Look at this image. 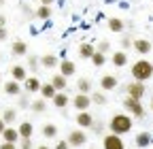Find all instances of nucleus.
Segmentation results:
<instances>
[{
	"label": "nucleus",
	"mask_w": 153,
	"mask_h": 149,
	"mask_svg": "<svg viewBox=\"0 0 153 149\" xmlns=\"http://www.w3.org/2000/svg\"><path fill=\"white\" fill-rule=\"evenodd\" d=\"M34 15L38 17V19H49V17L53 15V11H51V7H45V4H41L36 11H34Z\"/></svg>",
	"instance_id": "a878e982"
},
{
	"label": "nucleus",
	"mask_w": 153,
	"mask_h": 149,
	"mask_svg": "<svg viewBox=\"0 0 153 149\" xmlns=\"http://www.w3.org/2000/svg\"><path fill=\"white\" fill-rule=\"evenodd\" d=\"M51 83H53V87L57 89V92H64L66 89V77H64V74H53V79H51Z\"/></svg>",
	"instance_id": "b1692460"
},
{
	"label": "nucleus",
	"mask_w": 153,
	"mask_h": 149,
	"mask_svg": "<svg viewBox=\"0 0 153 149\" xmlns=\"http://www.w3.org/2000/svg\"><path fill=\"white\" fill-rule=\"evenodd\" d=\"M7 28H0V41H7Z\"/></svg>",
	"instance_id": "a19ab883"
},
{
	"label": "nucleus",
	"mask_w": 153,
	"mask_h": 149,
	"mask_svg": "<svg viewBox=\"0 0 153 149\" xmlns=\"http://www.w3.org/2000/svg\"><path fill=\"white\" fill-rule=\"evenodd\" d=\"M11 79L13 81H17V83H24L26 79H28V72H26V68L24 66H11Z\"/></svg>",
	"instance_id": "6e6552de"
},
{
	"label": "nucleus",
	"mask_w": 153,
	"mask_h": 149,
	"mask_svg": "<svg viewBox=\"0 0 153 149\" xmlns=\"http://www.w3.org/2000/svg\"><path fill=\"white\" fill-rule=\"evenodd\" d=\"M151 111H153V96H151Z\"/></svg>",
	"instance_id": "de8ad7c7"
},
{
	"label": "nucleus",
	"mask_w": 153,
	"mask_h": 149,
	"mask_svg": "<svg viewBox=\"0 0 153 149\" xmlns=\"http://www.w3.org/2000/svg\"><path fill=\"white\" fill-rule=\"evenodd\" d=\"M91 102H96V104H104V102H106V96L100 94V92H94V94H91Z\"/></svg>",
	"instance_id": "473e14b6"
},
{
	"label": "nucleus",
	"mask_w": 153,
	"mask_h": 149,
	"mask_svg": "<svg viewBox=\"0 0 153 149\" xmlns=\"http://www.w3.org/2000/svg\"><path fill=\"white\" fill-rule=\"evenodd\" d=\"M123 107H126V111H130L134 117H145V107L140 104V100H134V98L128 96L123 100Z\"/></svg>",
	"instance_id": "20e7f679"
},
{
	"label": "nucleus",
	"mask_w": 153,
	"mask_h": 149,
	"mask_svg": "<svg viewBox=\"0 0 153 149\" xmlns=\"http://www.w3.org/2000/svg\"><path fill=\"white\" fill-rule=\"evenodd\" d=\"M4 2H7V0H0V7H4Z\"/></svg>",
	"instance_id": "49530a36"
},
{
	"label": "nucleus",
	"mask_w": 153,
	"mask_h": 149,
	"mask_svg": "<svg viewBox=\"0 0 153 149\" xmlns=\"http://www.w3.org/2000/svg\"><path fill=\"white\" fill-rule=\"evenodd\" d=\"M74 70H76V66H74L70 60H64V62L60 64V74H64L66 79H68V77H72V74H74Z\"/></svg>",
	"instance_id": "6ab92c4d"
},
{
	"label": "nucleus",
	"mask_w": 153,
	"mask_h": 149,
	"mask_svg": "<svg viewBox=\"0 0 153 149\" xmlns=\"http://www.w3.org/2000/svg\"><path fill=\"white\" fill-rule=\"evenodd\" d=\"M55 149H70V145H68V141H60L55 145Z\"/></svg>",
	"instance_id": "4c0bfd02"
},
{
	"label": "nucleus",
	"mask_w": 153,
	"mask_h": 149,
	"mask_svg": "<svg viewBox=\"0 0 153 149\" xmlns=\"http://www.w3.org/2000/svg\"><path fill=\"white\" fill-rule=\"evenodd\" d=\"M41 66H43V68H55V66H57V55H53V53L41 55Z\"/></svg>",
	"instance_id": "f3484780"
},
{
	"label": "nucleus",
	"mask_w": 153,
	"mask_h": 149,
	"mask_svg": "<svg viewBox=\"0 0 153 149\" xmlns=\"http://www.w3.org/2000/svg\"><path fill=\"white\" fill-rule=\"evenodd\" d=\"M111 62H113V66H117V68L126 66V64H128V53H126V51H115L113 58H111Z\"/></svg>",
	"instance_id": "2eb2a0df"
},
{
	"label": "nucleus",
	"mask_w": 153,
	"mask_h": 149,
	"mask_svg": "<svg viewBox=\"0 0 153 149\" xmlns=\"http://www.w3.org/2000/svg\"><path fill=\"white\" fill-rule=\"evenodd\" d=\"M108 49H111V43H108V41H100V43H98V49H96V51H100V53L106 55Z\"/></svg>",
	"instance_id": "72a5a7b5"
},
{
	"label": "nucleus",
	"mask_w": 153,
	"mask_h": 149,
	"mask_svg": "<svg viewBox=\"0 0 153 149\" xmlns=\"http://www.w3.org/2000/svg\"><path fill=\"white\" fill-rule=\"evenodd\" d=\"M38 2L45 4V7H51V4H53V0H38Z\"/></svg>",
	"instance_id": "37998d69"
},
{
	"label": "nucleus",
	"mask_w": 153,
	"mask_h": 149,
	"mask_svg": "<svg viewBox=\"0 0 153 149\" xmlns=\"http://www.w3.org/2000/svg\"><path fill=\"white\" fill-rule=\"evenodd\" d=\"M41 94H43V98H45V100H53V98H55V94H57V89L53 87V83H43Z\"/></svg>",
	"instance_id": "aec40b11"
},
{
	"label": "nucleus",
	"mask_w": 153,
	"mask_h": 149,
	"mask_svg": "<svg viewBox=\"0 0 153 149\" xmlns=\"http://www.w3.org/2000/svg\"><path fill=\"white\" fill-rule=\"evenodd\" d=\"M72 104H74V109L79 111V113H83V111H87L89 104H91V96L89 94H76L72 98Z\"/></svg>",
	"instance_id": "423d86ee"
},
{
	"label": "nucleus",
	"mask_w": 153,
	"mask_h": 149,
	"mask_svg": "<svg viewBox=\"0 0 153 149\" xmlns=\"http://www.w3.org/2000/svg\"><path fill=\"white\" fill-rule=\"evenodd\" d=\"M24 85H26V92H28V94H34V92H41V87H43V83L38 81V77H28V79L24 81Z\"/></svg>",
	"instance_id": "9d476101"
},
{
	"label": "nucleus",
	"mask_w": 153,
	"mask_h": 149,
	"mask_svg": "<svg viewBox=\"0 0 153 149\" xmlns=\"http://www.w3.org/2000/svg\"><path fill=\"white\" fill-rule=\"evenodd\" d=\"M76 124H79V128H91V124H94V115L87 113V111H83V113L76 115Z\"/></svg>",
	"instance_id": "f8f14e48"
},
{
	"label": "nucleus",
	"mask_w": 153,
	"mask_h": 149,
	"mask_svg": "<svg viewBox=\"0 0 153 149\" xmlns=\"http://www.w3.org/2000/svg\"><path fill=\"white\" fill-rule=\"evenodd\" d=\"M36 149H49V147L47 145H41V147H36Z\"/></svg>",
	"instance_id": "a18cd8bd"
},
{
	"label": "nucleus",
	"mask_w": 153,
	"mask_h": 149,
	"mask_svg": "<svg viewBox=\"0 0 153 149\" xmlns=\"http://www.w3.org/2000/svg\"><path fill=\"white\" fill-rule=\"evenodd\" d=\"M100 87L104 92H111V89L117 87V79H115V74H104V77L100 79Z\"/></svg>",
	"instance_id": "9b49d317"
},
{
	"label": "nucleus",
	"mask_w": 153,
	"mask_h": 149,
	"mask_svg": "<svg viewBox=\"0 0 153 149\" xmlns=\"http://www.w3.org/2000/svg\"><path fill=\"white\" fill-rule=\"evenodd\" d=\"M123 28H126V24H123V19H119V17H111L108 19V30L111 32H123Z\"/></svg>",
	"instance_id": "5701e85b"
},
{
	"label": "nucleus",
	"mask_w": 153,
	"mask_h": 149,
	"mask_svg": "<svg viewBox=\"0 0 153 149\" xmlns=\"http://www.w3.org/2000/svg\"><path fill=\"white\" fill-rule=\"evenodd\" d=\"M132 77H134V81H149L151 77H153V64L149 62V60H138V62H134L132 64Z\"/></svg>",
	"instance_id": "f03ea898"
},
{
	"label": "nucleus",
	"mask_w": 153,
	"mask_h": 149,
	"mask_svg": "<svg viewBox=\"0 0 153 149\" xmlns=\"http://www.w3.org/2000/svg\"><path fill=\"white\" fill-rule=\"evenodd\" d=\"M11 53H13V55H26V53H28V45H26L24 41H13Z\"/></svg>",
	"instance_id": "412c9836"
},
{
	"label": "nucleus",
	"mask_w": 153,
	"mask_h": 149,
	"mask_svg": "<svg viewBox=\"0 0 153 149\" xmlns=\"http://www.w3.org/2000/svg\"><path fill=\"white\" fill-rule=\"evenodd\" d=\"M28 66H30V70H38L41 68V58L34 55V53H30L28 55Z\"/></svg>",
	"instance_id": "7c9ffc66"
},
{
	"label": "nucleus",
	"mask_w": 153,
	"mask_h": 149,
	"mask_svg": "<svg viewBox=\"0 0 153 149\" xmlns=\"http://www.w3.org/2000/svg\"><path fill=\"white\" fill-rule=\"evenodd\" d=\"M108 128H111V134H126L132 130V117H128L126 113H117L113 115L111 121H108Z\"/></svg>",
	"instance_id": "f257e3e1"
},
{
	"label": "nucleus",
	"mask_w": 153,
	"mask_h": 149,
	"mask_svg": "<svg viewBox=\"0 0 153 149\" xmlns=\"http://www.w3.org/2000/svg\"><path fill=\"white\" fill-rule=\"evenodd\" d=\"M76 89H79V94H89V92H91V81L81 77L79 81H76Z\"/></svg>",
	"instance_id": "393cba45"
},
{
	"label": "nucleus",
	"mask_w": 153,
	"mask_h": 149,
	"mask_svg": "<svg viewBox=\"0 0 153 149\" xmlns=\"http://www.w3.org/2000/svg\"><path fill=\"white\" fill-rule=\"evenodd\" d=\"M45 109H47V102L45 100H34L30 104V111H34V113H45Z\"/></svg>",
	"instance_id": "c756f323"
},
{
	"label": "nucleus",
	"mask_w": 153,
	"mask_h": 149,
	"mask_svg": "<svg viewBox=\"0 0 153 149\" xmlns=\"http://www.w3.org/2000/svg\"><path fill=\"white\" fill-rule=\"evenodd\" d=\"M43 136H45V139L57 136V126H55V124H45V126H43Z\"/></svg>",
	"instance_id": "bb28decb"
},
{
	"label": "nucleus",
	"mask_w": 153,
	"mask_h": 149,
	"mask_svg": "<svg viewBox=\"0 0 153 149\" xmlns=\"http://www.w3.org/2000/svg\"><path fill=\"white\" fill-rule=\"evenodd\" d=\"M91 130H96V132H98V134H100V132H102V130H104V124H102L100 119H98V121H96V119H94V124H91Z\"/></svg>",
	"instance_id": "e433bc0d"
},
{
	"label": "nucleus",
	"mask_w": 153,
	"mask_h": 149,
	"mask_svg": "<svg viewBox=\"0 0 153 149\" xmlns=\"http://www.w3.org/2000/svg\"><path fill=\"white\" fill-rule=\"evenodd\" d=\"M15 117H17V111H15V109H4L2 119H4V124H7V126H9V124H13V121H15Z\"/></svg>",
	"instance_id": "c85d7f7f"
},
{
	"label": "nucleus",
	"mask_w": 153,
	"mask_h": 149,
	"mask_svg": "<svg viewBox=\"0 0 153 149\" xmlns=\"http://www.w3.org/2000/svg\"><path fill=\"white\" fill-rule=\"evenodd\" d=\"M102 149H126V145L119 134H106L102 141Z\"/></svg>",
	"instance_id": "39448f33"
},
{
	"label": "nucleus",
	"mask_w": 153,
	"mask_h": 149,
	"mask_svg": "<svg viewBox=\"0 0 153 149\" xmlns=\"http://www.w3.org/2000/svg\"><path fill=\"white\" fill-rule=\"evenodd\" d=\"M17 132H19V136H22V139H32L34 126H32L30 121H22V124H19V128H17Z\"/></svg>",
	"instance_id": "dca6fc26"
},
{
	"label": "nucleus",
	"mask_w": 153,
	"mask_h": 149,
	"mask_svg": "<svg viewBox=\"0 0 153 149\" xmlns=\"http://www.w3.org/2000/svg\"><path fill=\"white\" fill-rule=\"evenodd\" d=\"M19 149H32V139H22L19 141Z\"/></svg>",
	"instance_id": "c9c22d12"
},
{
	"label": "nucleus",
	"mask_w": 153,
	"mask_h": 149,
	"mask_svg": "<svg viewBox=\"0 0 153 149\" xmlns=\"http://www.w3.org/2000/svg\"><path fill=\"white\" fill-rule=\"evenodd\" d=\"M91 64H94V66H98V68L104 66V64H106V55L100 53V51H96V53H94V58H91Z\"/></svg>",
	"instance_id": "cd10ccee"
},
{
	"label": "nucleus",
	"mask_w": 153,
	"mask_h": 149,
	"mask_svg": "<svg viewBox=\"0 0 153 149\" xmlns=\"http://www.w3.org/2000/svg\"><path fill=\"white\" fill-rule=\"evenodd\" d=\"M4 130H7V124H4V119H2V117H0V134H2Z\"/></svg>",
	"instance_id": "79ce46f5"
},
{
	"label": "nucleus",
	"mask_w": 153,
	"mask_h": 149,
	"mask_svg": "<svg viewBox=\"0 0 153 149\" xmlns=\"http://www.w3.org/2000/svg\"><path fill=\"white\" fill-rule=\"evenodd\" d=\"M134 49H136L140 55H147V53L151 51V41H147V39H136V41H134Z\"/></svg>",
	"instance_id": "ddd939ff"
},
{
	"label": "nucleus",
	"mask_w": 153,
	"mask_h": 149,
	"mask_svg": "<svg viewBox=\"0 0 153 149\" xmlns=\"http://www.w3.org/2000/svg\"><path fill=\"white\" fill-rule=\"evenodd\" d=\"M132 45H134V41H132V36H130V34L121 39V47H123V49H128V47H132Z\"/></svg>",
	"instance_id": "f704fd0d"
},
{
	"label": "nucleus",
	"mask_w": 153,
	"mask_h": 149,
	"mask_svg": "<svg viewBox=\"0 0 153 149\" xmlns=\"http://www.w3.org/2000/svg\"><path fill=\"white\" fill-rule=\"evenodd\" d=\"M70 102V98L66 96V92H57L55 94V98H53V104L57 107V109H66V104Z\"/></svg>",
	"instance_id": "4be33fe9"
},
{
	"label": "nucleus",
	"mask_w": 153,
	"mask_h": 149,
	"mask_svg": "<svg viewBox=\"0 0 153 149\" xmlns=\"http://www.w3.org/2000/svg\"><path fill=\"white\" fill-rule=\"evenodd\" d=\"M2 139H4V143H17V141H22L19 132H17L15 128H11V126H7V130L2 132Z\"/></svg>",
	"instance_id": "4468645a"
},
{
	"label": "nucleus",
	"mask_w": 153,
	"mask_h": 149,
	"mask_svg": "<svg viewBox=\"0 0 153 149\" xmlns=\"http://www.w3.org/2000/svg\"><path fill=\"white\" fill-rule=\"evenodd\" d=\"M19 107H22V109L28 107V98H26V96H19Z\"/></svg>",
	"instance_id": "58836bf2"
},
{
	"label": "nucleus",
	"mask_w": 153,
	"mask_h": 149,
	"mask_svg": "<svg viewBox=\"0 0 153 149\" xmlns=\"http://www.w3.org/2000/svg\"><path fill=\"white\" fill-rule=\"evenodd\" d=\"M4 92L9 96H19L22 94V83H17V81H9V83H4Z\"/></svg>",
	"instance_id": "a211bd4d"
},
{
	"label": "nucleus",
	"mask_w": 153,
	"mask_h": 149,
	"mask_svg": "<svg viewBox=\"0 0 153 149\" xmlns=\"http://www.w3.org/2000/svg\"><path fill=\"white\" fill-rule=\"evenodd\" d=\"M0 149H17V147H15V143H2Z\"/></svg>",
	"instance_id": "ea45409f"
},
{
	"label": "nucleus",
	"mask_w": 153,
	"mask_h": 149,
	"mask_svg": "<svg viewBox=\"0 0 153 149\" xmlns=\"http://www.w3.org/2000/svg\"><path fill=\"white\" fill-rule=\"evenodd\" d=\"M94 53H96V47L91 43H81L79 45V58L81 60H91Z\"/></svg>",
	"instance_id": "1a4fd4ad"
},
{
	"label": "nucleus",
	"mask_w": 153,
	"mask_h": 149,
	"mask_svg": "<svg viewBox=\"0 0 153 149\" xmlns=\"http://www.w3.org/2000/svg\"><path fill=\"white\" fill-rule=\"evenodd\" d=\"M0 79H2V74H0Z\"/></svg>",
	"instance_id": "09e8293b"
},
{
	"label": "nucleus",
	"mask_w": 153,
	"mask_h": 149,
	"mask_svg": "<svg viewBox=\"0 0 153 149\" xmlns=\"http://www.w3.org/2000/svg\"><path fill=\"white\" fill-rule=\"evenodd\" d=\"M126 92H128L130 98L140 100V98L147 94V87H145V83H140V81H134V83H128V85H126Z\"/></svg>",
	"instance_id": "7ed1b4c3"
},
{
	"label": "nucleus",
	"mask_w": 153,
	"mask_h": 149,
	"mask_svg": "<svg viewBox=\"0 0 153 149\" xmlns=\"http://www.w3.org/2000/svg\"><path fill=\"white\" fill-rule=\"evenodd\" d=\"M85 141H87V134L83 130H72L68 134V145L70 147H81V145H85Z\"/></svg>",
	"instance_id": "0eeeda50"
},
{
	"label": "nucleus",
	"mask_w": 153,
	"mask_h": 149,
	"mask_svg": "<svg viewBox=\"0 0 153 149\" xmlns=\"http://www.w3.org/2000/svg\"><path fill=\"white\" fill-rule=\"evenodd\" d=\"M4 24H7V19H4V15H0V28H4Z\"/></svg>",
	"instance_id": "c03bdc74"
},
{
	"label": "nucleus",
	"mask_w": 153,
	"mask_h": 149,
	"mask_svg": "<svg viewBox=\"0 0 153 149\" xmlns=\"http://www.w3.org/2000/svg\"><path fill=\"white\" fill-rule=\"evenodd\" d=\"M149 141H151L149 132H140V134L136 136V145H138V147H147V145H149Z\"/></svg>",
	"instance_id": "2f4dec72"
}]
</instances>
